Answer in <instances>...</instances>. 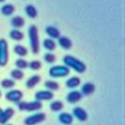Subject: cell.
Masks as SVG:
<instances>
[{
	"instance_id": "cell-1",
	"label": "cell",
	"mask_w": 125,
	"mask_h": 125,
	"mask_svg": "<svg viewBox=\"0 0 125 125\" xmlns=\"http://www.w3.org/2000/svg\"><path fill=\"white\" fill-rule=\"evenodd\" d=\"M63 62L68 68H72L73 69L75 72L78 73H83L86 71V64L79 60L78 59L70 56V55H67L64 57Z\"/></svg>"
},
{
	"instance_id": "cell-2",
	"label": "cell",
	"mask_w": 125,
	"mask_h": 125,
	"mask_svg": "<svg viewBox=\"0 0 125 125\" xmlns=\"http://www.w3.org/2000/svg\"><path fill=\"white\" fill-rule=\"evenodd\" d=\"M29 37L31 51L34 54H37L40 51V40L38 29L35 25L30 26L29 29Z\"/></svg>"
},
{
	"instance_id": "cell-3",
	"label": "cell",
	"mask_w": 125,
	"mask_h": 125,
	"mask_svg": "<svg viewBox=\"0 0 125 125\" xmlns=\"http://www.w3.org/2000/svg\"><path fill=\"white\" fill-rule=\"evenodd\" d=\"M70 68L65 65L53 66L49 70V75L53 78H64L70 74Z\"/></svg>"
},
{
	"instance_id": "cell-4",
	"label": "cell",
	"mask_w": 125,
	"mask_h": 125,
	"mask_svg": "<svg viewBox=\"0 0 125 125\" xmlns=\"http://www.w3.org/2000/svg\"><path fill=\"white\" fill-rule=\"evenodd\" d=\"M42 103L40 101L35 100L32 102H19L18 103V108L20 111H26L29 112L39 111L42 108Z\"/></svg>"
},
{
	"instance_id": "cell-5",
	"label": "cell",
	"mask_w": 125,
	"mask_h": 125,
	"mask_svg": "<svg viewBox=\"0 0 125 125\" xmlns=\"http://www.w3.org/2000/svg\"><path fill=\"white\" fill-rule=\"evenodd\" d=\"M9 60L8 44L6 40L0 39V67H4Z\"/></svg>"
},
{
	"instance_id": "cell-6",
	"label": "cell",
	"mask_w": 125,
	"mask_h": 125,
	"mask_svg": "<svg viewBox=\"0 0 125 125\" xmlns=\"http://www.w3.org/2000/svg\"><path fill=\"white\" fill-rule=\"evenodd\" d=\"M45 118L46 116L44 113H37L27 117L24 120V124L26 125H36L44 122Z\"/></svg>"
},
{
	"instance_id": "cell-7",
	"label": "cell",
	"mask_w": 125,
	"mask_h": 125,
	"mask_svg": "<svg viewBox=\"0 0 125 125\" xmlns=\"http://www.w3.org/2000/svg\"><path fill=\"white\" fill-rule=\"evenodd\" d=\"M23 94L21 91L18 90V89H14V90H11L8 92L6 93L5 94V98L12 103H19L21 99L23 98Z\"/></svg>"
},
{
	"instance_id": "cell-8",
	"label": "cell",
	"mask_w": 125,
	"mask_h": 125,
	"mask_svg": "<svg viewBox=\"0 0 125 125\" xmlns=\"http://www.w3.org/2000/svg\"><path fill=\"white\" fill-rule=\"evenodd\" d=\"M53 97V94L49 90H42L37 92L35 94V99L37 101H48L52 100Z\"/></svg>"
},
{
	"instance_id": "cell-9",
	"label": "cell",
	"mask_w": 125,
	"mask_h": 125,
	"mask_svg": "<svg viewBox=\"0 0 125 125\" xmlns=\"http://www.w3.org/2000/svg\"><path fill=\"white\" fill-rule=\"evenodd\" d=\"M73 115L77 119L81 122H85L88 119L87 112L81 107H75L73 109Z\"/></svg>"
},
{
	"instance_id": "cell-10",
	"label": "cell",
	"mask_w": 125,
	"mask_h": 125,
	"mask_svg": "<svg viewBox=\"0 0 125 125\" xmlns=\"http://www.w3.org/2000/svg\"><path fill=\"white\" fill-rule=\"evenodd\" d=\"M83 94H81V92H80L79 91H73L70 92L67 96V100L68 103H71V104H75L78 102H79L81 99H82Z\"/></svg>"
},
{
	"instance_id": "cell-11",
	"label": "cell",
	"mask_w": 125,
	"mask_h": 125,
	"mask_svg": "<svg viewBox=\"0 0 125 125\" xmlns=\"http://www.w3.org/2000/svg\"><path fill=\"white\" fill-rule=\"evenodd\" d=\"M15 114V111L12 108H7L4 111H3L1 118H0V124L4 125L6 124Z\"/></svg>"
},
{
	"instance_id": "cell-12",
	"label": "cell",
	"mask_w": 125,
	"mask_h": 125,
	"mask_svg": "<svg viewBox=\"0 0 125 125\" xmlns=\"http://www.w3.org/2000/svg\"><path fill=\"white\" fill-rule=\"evenodd\" d=\"M59 120L63 125H70L73 122V117L70 114L64 112V113H62L59 114Z\"/></svg>"
},
{
	"instance_id": "cell-13",
	"label": "cell",
	"mask_w": 125,
	"mask_h": 125,
	"mask_svg": "<svg viewBox=\"0 0 125 125\" xmlns=\"http://www.w3.org/2000/svg\"><path fill=\"white\" fill-rule=\"evenodd\" d=\"M94 91H95V86L90 82L86 83L85 84L83 85L81 88V94L86 96L93 94Z\"/></svg>"
},
{
	"instance_id": "cell-14",
	"label": "cell",
	"mask_w": 125,
	"mask_h": 125,
	"mask_svg": "<svg viewBox=\"0 0 125 125\" xmlns=\"http://www.w3.org/2000/svg\"><path fill=\"white\" fill-rule=\"evenodd\" d=\"M41 80V78L40 75H34L31 77H30L26 83V86L28 89H33L35 86H37L40 81Z\"/></svg>"
},
{
	"instance_id": "cell-15",
	"label": "cell",
	"mask_w": 125,
	"mask_h": 125,
	"mask_svg": "<svg viewBox=\"0 0 125 125\" xmlns=\"http://www.w3.org/2000/svg\"><path fill=\"white\" fill-rule=\"evenodd\" d=\"M45 31H46L47 34L49 37H51V38H53V39H56V38L60 37V31H59V30L57 28L54 27V26H49L46 27Z\"/></svg>"
},
{
	"instance_id": "cell-16",
	"label": "cell",
	"mask_w": 125,
	"mask_h": 125,
	"mask_svg": "<svg viewBox=\"0 0 125 125\" xmlns=\"http://www.w3.org/2000/svg\"><path fill=\"white\" fill-rule=\"evenodd\" d=\"M59 45L66 50H68L70 48H71L72 45H73V42L71 41V40L67 37H59Z\"/></svg>"
},
{
	"instance_id": "cell-17",
	"label": "cell",
	"mask_w": 125,
	"mask_h": 125,
	"mask_svg": "<svg viewBox=\"0 0 125 125\" xmlns=\"http://www.w3.org/2000/svg\"><path fill=\"white\" fill-rule=\"evenodd\" d=\"M81 84V79L78 77L74 76L70 78L67 81H66V86L69 89H74L78 87Z\"/></svg>"
},
{
	"instance_id": "cell-18",
	"label": "cell",
	"mask_w": 125,
	"mask_h": 125,
	"mask_svg": "<svg viewBox=\"0 0 125 125\" xmlns=\"http://www.w3.org/2000/svg\"><path fill=\"white\" fill-rule=\"evenodd\" d=\"M25 24V20L21 16H15L11 19V25L15 28H21Z\"/></svg>"
},
{
	"instance_id": "cell-19",
	"label": "cell",
	"mask_w": 125,
	"mask_h": 125,
	"mask_svg": "<svg viewBox=\"0 0 125 125\" xmlns=\"http://www.w3.org/2000/svg\"><path fill=\"white\" fill-rule=\"evenodd\" d=\"M1 11L3 15L8 16L12 15L15 12V7L11 4H6L1 7Z\"/></svg>"
},
{
	"instance_id": "cell-20",
	"label": "cell",
	"mask_w": 125,
	"mask_h": 125,
	"mask_svg": "<svg viewBox=\"0 0 125 125\" xmlns=\"http://www.w3.org/2000/svg\"><path fill=\"white\" fill-rule=\"evenodd\" d=\"M10 37H11V39L16 40V41H21L23 39L24 35L23 34V32H21L19 30L17 29H13L10 32Z\"/></svg>"
},
{
	"instance_id": "cell-21",
	"label": "cell",
	"mask_w": 125,
	"mask_h": 125,
	"mask_svg": "<svg viewBox=\"0 0 125 125\" xmlns=\"http://www.w3.org/2000/svg\"><path fill=\"white\" fill-rule=\"evenodd\" d=\"M14 52L20 56H25L28 54V50L26 47L21 45H17L14 47Z\"/></svg>"
},
{
	"instance_id": "cell-22",
	"label": "cell",
	"mask_w": 125,
	"mask_h": 125,
	"mask_svg": "<svg viewBox=\"0 0 125 125\" xmlns=\"http://www.w3.org/2000/svg\"><path fill=\"white\" fill-rule=\"evenodd\" d=\"M43 46L48 51H53L56 47V44L53 40L48 38L43 41Z\"/></svg>"
},
{
	"instance_id": "cell-23",
	"label": "cell",
	"mask_w": 125,
	"mask_h": 125,
	"mask_svg": "<svg viewBox=\"0 0 125 125\" xmlns=\"http://www.w3.org/2000/svg\"><path fill=\"white\" fill-rule=\"evenodd\" d=\"M26 12L27 15L31 18H34L37 15V10L33 5H28L26 7Z\"/></svg>"
},
{
	"instance_id": "cell-24",
	"label": "cell",
	"mask_w": 125,
	"mask_h": 125,
	"mask_svg": "<svg viewBox=\"0 0 125 125\" xmlns=\"http://www.w3.org/2000/svg\"><path fill=\"white\" fill-rule=\"evenodd\" d=\"M45 86L49 91H56L59 89V84L53 81H47L45 83Z\"/></svg>"
},
{
	"instance_id": "cell-25",
	"label": "cell",
	"mask_w": 125,
	"mask_h": 125,
	"mask_svg": "<svg viewBox=\"0 0 125 125\" xmlns=\"http://www.w3.org/2000/svg\"><path fill=\"white\" fill-rule=\"evenodd\" d=\"M63 107H64L63 103L61 102V101H59V100L53 101L50 105L51 110L53 111H55V112H57V111H59L62 110Z\"/></svg>"
},
{
	"instance_id": "cell-26",
	"label": "cell",
	"mask_w": 125,
	"mask_h": 125,
	"mask_svg": "<svg viewBox=\"0 0 125 125\" xmlns=\"http://www.w3.org/2000/svg\"><path fill=\"white\" fill-rule=\"evenodd\" d=\"M11 77L12 78H14L15 80H21L23 76H24V73L22 70H19V69H15V70H13L11 73Z\"/></svg>"
},
{
	"instance_id": "cell-27",
	"label": "cell",
	"mask_w": 125,
	"mask_h": 125,
	"mask_svg": "<svg viewBox=\"0 0 125 125\" xmlns=\"http://www.w3.org/2000/svg\"><path fill=\"white\" fill-rule=\"evenodd\" d=\"M15 85V83L14 82V81H12L11 79L6 78V79H4L1 81V86L4 89H11Z\"/></svg>"
},
{
	"instance_id": "cell-28",
	"label": "cell",
	"mask_w": 125,
	"mask_h": 125,
	"mask_svg": "<svg viewBox=\"0 0 125 125\" xmlns=\"http://www.w3.org/2000/svg\"><path fill=\"white\" fill-rule=\"evenodd\" d=\"M15 65L19 70H21V69H26L29 66V64L26 60L23 59H18L15 62Z\"/></svg>"
},
{
	"instance_id": "cell-29",
	"label": "cell",
	"mask_w": 125,
	"mask_h": 125,
	"mask_svg": "<svg viewBox=\"0 0 125 125\" xmlns=\"http://www.w3.org/2000/svg\"><path fill=\"white\" fill-rule=\"evenodd\" d=\"M29 67L33 70H38L41 68L42 67V64L40 61L38 60H34L32 62H31L29 64Z\"/></svg>"
},
{
	"instance_id": "cell-30",
	"label": "cell",
	"mask_w": 125,
	"mask_h": 125,
	"mask_svg": "<svg viewBox=\"0 0 125 125\" xmlns=\"http://www.w3.org/2000/svg\"><path fill=\"white\" fill-rule=\"evenodd\" d=\"M56 56L51 53H47L45 56H44V59H45V61L48 63H50V64H52L53 62H55L56 61Z\"/></svg>"
},
{
	"instance_id": "cell-31",
	"label": "cell",
	"mask_w": 125,
	"mask_h": 125,
	"mask_svg": "<svg viewBox=\"0 0 125 125\" xmlns=\"http://www.w3.org/2000/svg\"><path fill=\"white\" fill-rule=\"evenodd\" d=\"M2 112H3V110L0 108V118H1V114H2Z\"/></svg>"
},
{
	"instance_id": "cell-32",
	"label": "cell",
	"mask_w": 125,
	"mask_h": 125,
	"mask_svg": "<svg viewBox=\"0 0 125 125\" xmlns=\"http://www.w3.org/2000/svg\"><path fill=\"white\" fill-rule=\"evenodd\" d=\"M5 0H0V2H3V1H4Z\"/></svg>"
},
{
	"instance_id": "cell-33",
	"label": "cell",
	"mask_w": 125,
	"mask_h": 125,
	"mask_svg": "<svg viewBox=\"0 0 125 125\" xmlns=\"http://www.w3.org/2000/svg\"><path fill=\"white\" fill-rule=\"evenodd\" d=\"M1 97V91H0V97Z\"/></svg>"
},
{
	"instance_id": "cell-34",
	"label": "cell",
	"mask_w": 125,
	"mask_h": 125,
	"mask_svg": "<svg viewBox=\"0 0 125 125\" xmlns=\"http://www.w3.org/2000/svg\"></svg>"
}]
</instances>
